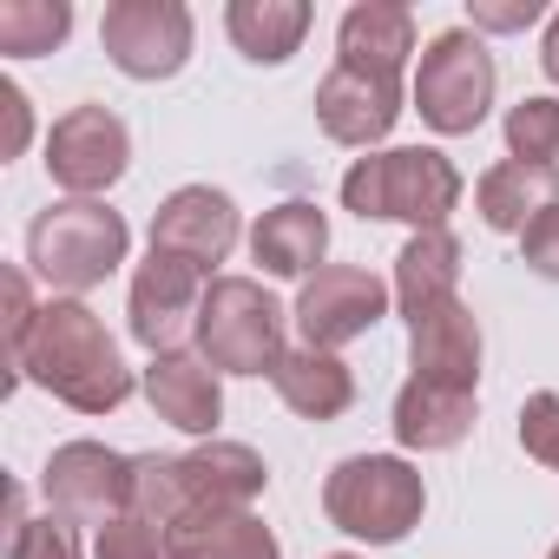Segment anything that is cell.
<instances>
[{"label":"cell","instance_id":"cell-1","mask_svg":"<svg viewBox=\"0 0 559 559\" xmlns=\"http://www.w3.org/2000/svg\"><path fill=\"white\" fill-rule=\"evenodd\" d=\"M270 467L243 448V441H204L191 454H139L132 461V513H145L152 526H185L198 513H237L263 493Z\"/></svg>","mask_w":559,"mask_h":559},{"label":"cell","instance_id":"cell-2","mask_svg":"<svg viewBox=\"0 0 559 559\" xmlns=\"http://www.w3.org/2000/svg\"><path fill=\"white\" fill-rule=\"evenodd\" d=\"M27 382H40L47 395H60L80 415H106L132 395V369L119 362V343L80 297H53L40 310V330L27 349Z\"/></svg>","mask_w":559,"mask_h":559},{"label":"cell","instance_id":"cell-3","mask_svg":"<svg viewBox=\"0 0 559 559\" xmlns=\"http://www.w3.org/2000/svg\"><path fill=\"white\" fill-rule=\"evenodd\" d=\"M126 243H132V230L119 211H106L99 198H73V204H53L34 217L27 263L53 297H80L126 263Z\"/></svg>","mask_w":559,"mask_h":559},{"label":"cell","instance_id":"cell-4","mask_svg":"<svg viewBox=\"0 0 559 559\" xmlns=\"http://www.w3.org/2000/svg\"><path fill=\"white\" fill-rule=\"evenodd\" d=\"M343 204L356 217H402L415 230H448V211L461 204V171L428 145L369 152V158L349 165Z\"/></svg>","mask_w":559,"mask_h":559},{"label":"cell","instance_id":"cell-5","mask_svg":"<svg viewBox=\"0 0 559 559\" xmlns=\"http://www.w3.org/2000/svg\"><path fill=\"white\" fill-rule=\"evenodd\" d=\"M421 507H428V487L402 454H356L323 480L330 526H343L349 539H369V546L408 539L421 526Z\"/></svg>","mask_w":559,"mask_h":559},{"label":"cell","instance_id":"cell-6","mask_svg":"<svg viewBox=\"0 0 559 559\" xmlns=\"http://www.w3.org/2000/svg\"><path fill=\"white\" fill-rule=\"evenodd\" d=\"M198 356L217 376H276L284 362V310L250 276H217L198 304Z\"/></svg>","mask_w":559,"mask_h":559},{"label":"cell","instance_id":"cell-7","mask_svg":"<svg viewBox=\"0 0 559 559\" xmlns=\"http://www.w3.org/2000/svg\"><path fill=\"white\" fill-rule=\"evenodd\" d=\"M487 106H493V53L480 47V34L474 27L435 34L415 67V112L441 139H461L487 119Z\"/></svg>","mask_w":559,"mask_h":559},{"label":"cell","instance_id":"cell-8","mask_svg":"<svg viewBox=\"0 0 559 559\" xmlns=\"http://www.w3.org/2000/svg\"><path fill=\"white\" fill-rule=\"evenodd\" d=\"M389 317V284L362 263H323L304 297H297V330H304V349H343L356 336H369L376 323Z\"/></svg>","mask_w":559,"mask_h":559},{"label":"cell","instance_id":"cell-9","mask_svg":"<svg viewBox=\"0 0 559 559\" xmlns=\"http://www.w3.org/2000/svg\"><path fill=\"white\" fill-rule=\"evenodd\" d=\"M99 47L126 80H171L191 60V14L178 0H112Z\"/></svg>","mask_w":559,"mask_h":559},{"label":"cell","instance_id":"cell-10","mask_svg":"<svg viewBox=\"0 0 559 559\" xmlns=\"http://www.w3.org/2000/svg\"><path fill=\"white\" fill-rule=\"evenodd\" d=\"M40 487H47L53 520H67V526H106L112 513L132 507V461L112 454V448H99V441H67V448H53Z\"/></svg>","mask_w":559,"mask_h":559},{"label":"cell","instance_id":"cell-11","mask_svg":"<svg viewBox=\"0 0 559 559\" xmlns=\"http://www.w3.org/2000/svg\"><path fill=\"white\" fill-rule=\"evenodd\" d=\"M126 158H132V139H126V119L106 112V106H73L67 119H53L47 132V171L60 191L73 198H99L106 185L126 178Z\"/></svg>","mask_w":559,"mask_h":559},{"label":"cell","instance_id":"cell-12","mask_svg":"<svg viewBox=\"0 0 559 559\" xmlns=\"http://www.w3.org/2000/svg\"><path fill=\"white\" fill-rule=\"evenodd\" d=\"M204 290H211V284H204V270H198V263L152 250V257L139 263V276H132V336H139L152 356L178 349V336L198 330V304H204Z\"/></svg>","mask_w":559,"mask_h":559},{"label":"cell","instance_id":"cell-13","mask_svg":"<svg viewBox=\"0 0 559 559\" xmlns=\"http://www.w3.org/2000/svg\"><path fill=\"white\" fill-rule=\"evenodd\" d=\"M152 250L185 257V263H198V270L224 263V257L237 250V204H230L224 191H211V185L171 191V198L158 204V217H152Z\"/></svg>","mask_w":559,"mask_h":559},{"label":"cell","instance_id":"cell-14","mask_svg":"<svg viewBox=\"0 0 559 559\" xmlns=\"http://www.w3.org/2000/svg\"><path fill=\"white\" fill-rule=\"evenodd\" d=\"M408 362H415V382L474 395V382H480V323H474V310L461 297H448L428 317H415L408 323Z\"/></svg>","mask_w":559,"mask_h":559},{"label":"cell","instance_id":"cell-15","mask_svg":"<svg viewBox=\"0 0 559 559\" xmlns=\"http://www.w3.org/2000/svg\"><path fill=\"white\" fill-rule=\"evenodd\" d=\"M402 119V80L382 73H356V67H330L317 86V126L336 145H376L389 139Z\"/></svg>","mask_w":559,"mask_h":559},{"label":"cell","instance_id":"cell-16","mask_svg":"<svg viewBox=\"0 0 559 559\" xmlns=\"http://www.w3.org/2000/svg\"><path fill=\"white\" fill-rule=\"evenodd\" d=\"M145 402L158 408V421L185 428V435H211L217 415H224V389H217V369L191 349H165L152 356L145 369Z\"/></svg>","mask_w":559,"mask_h":559},{"label":"cell","instance_id":"cell-17","mask_svg":"<svg viewBox=\"0 0 559 559\" xmlns=\"http://www.w3.org/2000/svg\"><path fill=\"white\" fill-rule=\"evenodd\" d=\"M323 250H330V217L317 204H304V198L263 211L257 230H250V257L270 276H304V284H310V276L323 270Z\"/></svg>","mask_w":559,"mask_h":559},{"label":"cell","instance_id":"cell-18","mask_svg":"<svg viewBox=\"0 0 559 559\" xmlns=\"http://www.w3.org/2000/svg\"><path fill=\"white\" fill-rule=\"evenodd\" d=\"M408 53H415V14H408V8H382V0H362V8H349L343 27H336V67L402 80Z\"/></svg>","mask_w":559,"mask_h":559},{"label":"cell","instance_id":"cell-19","mask_svg":"<svg viewBox=\"0 0 559 559\" xmlns=\"http://www.w3.org/2000/svg\"><path fill=\"white\" fill-rule=\"evenodd\" d=\"M559 204V165H526V158H500L480 185H474V211L487 230H526L539 211Z\"/></svg>","mask_w":559,"mask_h":559},{"label":"cell","instance_id":"cell-20","mask_svg":"<svg viewBox=\"0 0 559 559\" xmlns=\"http://www.w3.org/2000/svg\"><path fill=\"white\" fill-rule=\"evenodd\" d=\"M448 297H461V243L454 230H415L395 257V304L415 323Z\"/></svg>","mask_w":559,"mask_h":559},{"label":"cell","instance_id":"cell-21","mask_svg":"<svg viewBox=\"0 0 559 559\" xmlns=\"http://www.w3.org/2000/svg\"><path fill=\"white\" fill-rule=\"evenodd\" d=\"M270 382H276V395H284V408H297L304 421H336L356 402V376L330 349H290Z\"/></svg>","mask_w":559,"mask_h":559},{"label":"cell","instance_id":"cell-22","mask_svg":"<svg viewBox=\"0 0 559 559\" xmlns=\"http://www.w3.org/2000/svg\"><path fill=\"white\" fill-rule=\"evenodd\" d=\"M474 428V395H454V389H428V382H402L395 395V441L402 448H421V454H441V448H461Z\"/></svg>","mask_w":559,"mask_h":559},{"label":"cell","instance_id":"cell-23","mask_svg":"<svg viewBox=\"0 0 559 559\" xmlns=\"http://www.w3.org/2000/svg\"><path fill=\"white\" fill-rule=\"evenodd\" d=\"M165 559H284V552H276V533L250 507H237V513H198L171 526Z\"/></svg>","mask_w":559,"mask_h":559},{"label":"cell","instance_id":"cell-24","mask_svg":"<svg viewBox=\"0 0 559 559\" xmlns=\"http://www.w3.org/2000/svg\"><path fill=\"white\" fill-rule=\"evenodd\" d=\"M224 27H230V40H237L243 60L284 67L304 47V34H310V8H304V0H230Z\"/></svg>","mask_w":559,"mask_h":559},{"label":"cell","instance_id":"cell-25","mask_svg":"<svg viewBox=\"0 0 559 559\" xmlns=\"http://www.w3.org/2000/svg\"><path fill=\"white\" fill-rule=\"evenodd\" d=\"M67 34H73L67 0H8V8H0V53H14V60L53 53Z\"/></svg>","mask_w":559,"mask_h":559},{"label":"cell","instance_id":"cell-26","mask_svg":"<svg viewBox=\"0 0 559 559\" xmlns=\"http://www.w3.org/2000/svg\"><path fill=\"white\" fill-rule=\"evenodd\" d=\"M507 152L526 158V165H552L559 158V99L533 93L507 112Z\"/></svg>","mask_w":559,"mask_h":559},{"label":"cell","instance_id":"cell-27","mask_svg":"<svg viewBox=\"0 0 559 559\" xmlns=\"http://www.w3.org/2000/svg\"><path fill=\"white\" fill-rule=\"evenodd\" d=\"M0 297H8V389H21L27 382V349H34V330H40V304H34L27 270L0 276Z\"/></svg>","mask_w":559,"mask_h":559},{"label":"cell","instance_id":"cell-28","mask_svg":"<svg viewBox=\"0 0 559 559\" xmlns=\"http://www.w3.org/2000/svg\"><path fill=\"white\" fill-rule=\"evenodd\" d=\"M93 559H165V526H152L145 513H112L93 533Z\"/></svg>","mask_w":559,"mask_h":559},{"label":"cell","instance_id":"cell-29","mask_svg":"<svg viewBox=\"0 0 559 559\" xmlns=\"http://www.w3.org/2000/svg\"><path fill=\"white\" fill-rule=\"evenodd\" d=\"M520 448H526L539 467H559V395H552V389L526 395V408H520Z\"/></svg>","mask_w":559,"mask_h":559},{"label":"cell","instance_id":"cell-30","mask_svg":"<svg viewBox=\"0 0 559 559\" xmlns=\"http://www.w3.org/2000/svg\"><path fill=\"white\" fill-rule=\"evenodd\" d=\"M8 559H80V546H73V533H67V520H21L14 533H8Z\"/></svg>","mask_w":559,"mask_h":559},{"label":"cell","instance_id":"cell-31","mask_svg":"<svg viewBox=\"0 0 559 559\" xmlns=\"http://www.w3.org/2000/svg\"><path fill=\"white\" fill-rule=\"evenodd\" d=\"M520 257H526V270H533V276L559 284V204H552V211H539V217L520 230Z\"/></svg>","mask_w":559,"mask_h":559},{"label":"cell","instance_id":"cell-32","mask_svg":"<svg viewBox=\"0 0 559 559\" xmlns=\"http://www.w3.org/2000/svg\"><path fill=\"white\" fill-rule=\"evenodd\" d=\"M34 139V106L14 80H0V158H21Z\"/></svg>","mask_w":559,"mask_h":559},{"label":"cell","instance_id":"cell-33","mask_svg":"<svg viewBox=\"0 0 559 559\" xmlns=\"http://www.w3.org/2000/svg\"><path fill=\"white\" fill-rule=\"evenodd\" d=\"M539 21V0H474V34H526Z\"/></svg>","mask_w":559,"mask_h":559},{"label":"cell","instance_id":"cell-34","mask_svg":"<svg viewBox=\"0 0 559 559\" xmlns=\"http://www.w3.org/2000/svg\"><path fill=\"white\" fill-rule=\"evenodd\" d=\"M539 67H546V80L559 86V14H552V27H546V47H539Z\"/></svg>","mask_w":559,"mask_h":559},{"label":"cell","instance_id":"cell-35","mask_svg":"<svg viewBox=\"0 0 559 559\" xmlns=\"http://www.w3.org/2000/svg\"><path fill=\"white\" fill-rule=\"evenodd\" d=\"M330 559H356V552H330Z\"/></svg>","mask_w":559,"mask_h":559},{"label":"cell","instance_id":"cell-36","mask_svg":"<svg viewBox=\"0 0 559 559\" xmlns=\"http://www.w3.org/2000/svg\"><path fill=\"white\" fill-rule=\"evenodd\" d=\"M546 559H559V546H552V552H546Z\"/></svg>","mask_w":559,"mask_h":559}]
</instances>
